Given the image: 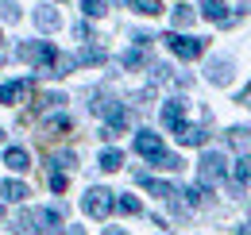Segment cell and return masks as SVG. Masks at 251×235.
Returning a JSON list of instances; mask_svg holds the SVG:
<instances>
[{
  "label": "cell",
  "mask_w": 251,
  "mask_h": 235,
  "mask_svg": "<svg viewBox=\"0 0 251 235\" xmlns=\"http://www.w3.org/2000/svg\"><path fill=\"white\" fill-rule=\"evenodd\" d=\"M20 232L24 235H58L62 232V220H58V212H47V208H39V212H24L20 216Z\"/></svg>",
  "instance_id": "6da1fadb"
},
{
  "label": "cell",
  "mask_w": 251,
  "mask_h": 235,
  "mask_svg": "<svg viewBox=\"0 0 251 235\" xmlns=\"http://www.w3.org/2000/svg\"><path fill=\"white\" fill-rule=\"evenodd\" d=\"M162 43H166V47H170L182 62H193V58H201V54H205V39H193V35L166 31V35H162Z\"/></svg>",
  "instance_id": "7a4b0ae2"
},
{
  "label": "cell",
  "mask_w": 251,
  "mask_h": 235,
  "mask_svg": "<svg viewBox=\"0 0 251 235\" xmlns=\"http://www.w3.org/2000/svg\"><path fill=\"white\" fill-rule=\"evenodd\" d=\"M81 208H85V216H93V220H104V216L116 208V193H108V189L93 185V189L81 197Z\"/></svg>",
  "instance_id": "3957f363"
},
{
  "label": "cell",
  "mask_w": 251,
  "mask_h": 235,
  "mask_svg": "<svg viewBox=\"0 0 251 235\" xmlns=\"http://www.w3.org/2000/svg\"><path fill=\"white\" fill-rule=\"evenodd\" d=\"M16 54H20V62H27V66H39L43 73H47V70L54 66V58H58V50H54L50 43H24Z\"/></svg>",
  "instance_id": "277c9868"
},
{
  "label": "cell",
  "mask_w": 251,
  "mask_h": 235,
  "mask_svg": "<svg viewBox=\"0 0 251 235\" xmlns=\"http://www.w3.org/2000/svg\"><path fill=\"white\" fill-rule=\"evenodd\" d=\"M224 170H228V162H224V154H217V150H205L201 162H197V174H201V185H205V189H213L220 177H224Z\"/></svg>",
  "instance_id": "5b68a950"
},
{
  "label": "cell",
  "mask_w": 251,
  "mask_h": 235,
  "mask_svg": "<svg viewBox=\"0 0 251 235\" xmlns=\"http://www.w3.org/2000/svg\"><path fill=\"white\" fill-rule=\"evenodd\" d=\"M201 16L213 20V24H220V27H232V24H236V16H228L224 0H201Z\"/></svg>",
  "instance_id": "8992f818"
},
{
  "label": "cell",
  "mask_w": 251,
  "mask_h": 235,
  "mask_svg": "<svg viewBox=\"0 0 251 235\" xmlns=\"http://www.w3.org/2000/svg\"><path fill=\"white\" fill-rule=\"evenodd\" d=\"M127 123H131V116H127V108H120V104H112V108H108V123H104V131H100V135H104V139H116V135L124 131Z\"/></svg>",
  "instance_id": "52a82bcc"
},
{
  "label": "cell",
  "mask_w": 251,
  "mask_h": 235,
  "mask_svg": "<svg viewBox=\"0 0 251 235\" xmlns=\"http://www.w3.org/2000/svg\"><path fill=\"white\" fill-rule=\"evenodd\" d=\"M135 154H143V158L155 162L158 154H162V139H158L155 131H139V135H135Z\"/></svg>",
  "instance_id": "ba28073f"
},
{
  "label": "cell",
  "mask_w": 251,
  "mask_h": 235,
  "mask_svg": "<svg viewBox=\"0 0 251 235\" xmlns=\"http://www.w3.org/2000/svg\"><path fill=\"white\" fill-rule=\"evenodd\" d=\"M162 123H166V127L178 135V131L186 127V104H182V100H170V104L162 108Z\"/></svg>",
  "instance_id": "9c48e42d"
},
{
  "label": "cell",
  "mask_w": 251,
  "mask_h": 235,
  "mask_svg": "<svg viewBox=\"0 0 251 235\" xmlns=\"http://www.w3.org/2000/svg\"><path fill=\"white\" fill-rule=\"evenodd\" d=\"M135 181L147 189V193H155V197H162V201H170V197H178V189L174 185H166V181H155V177H147V174H135Z\"/></svg>",
  "instance_id": "30bf717a"
},
{
  "label": "cell",
  "mask_w": 251,
  "mask_h": 235,
  "mask_svg": "<svg viewBox=\"0 0 251 235\" xmlns=\"http://www.w3.org/2000/svg\"><path fill=\"white\" fill-rule=\"evenodd\" d=\"M4 162H8L16 174L31 170V158H27V150H24V147H8V150H4Z\"/></svg>",
  "instance_id": "8fae6325"
},
{
  "label": "cell",
  "mask_w": 251,
  "mask_h": 235,
  "mask_svg": "<svg viewBox=\"0 0 251 235\" xmlns=\"http://www.w3.org/2000/svg\"><path fill=\"white\" fill-rule=\"evenodd\" d=\"M0 197L12 201V205H20V201H27V185L24 181H0Z\"/></svg>",
  "instance_id": "7c38bea8"
},
{
  "label": "cell",
  "mask_w": 251,
  "mask_h": 235,
  "mask_svg": "<svg viewBox=\"0 0 251 235\" xmlns=\"http://www.w3.org/2000/svg\"><path fill=\"white\" fill-rule=\"evenodd\" d=\"M35 27H39V31H58V27H62V20H58L54 8H39V12H35Z\"/></svg>",
  "instance_id": "4fadbf2b"
},
{
  "label": "cell",
  "mask_w": 251,
  "mask_h": 235,
  "mask_svg": "<svg viewBox=\"0 0 251 235\" xmlns=\"http://www.w3.org/2000/svg\"><path fill=\"white\" fill-rule=\"evenodd\" d=\"M205 139H209L205 127H182V131H178V143H182V147H205Z\"/></svg>",
  "instance_id": "5bb4252c"
},
{
  "label": "cell",
  "mask_w": 251,
  "mask_h": 235,
  "mask_svg": "<svg viewBox=\"0 0 251 235\" xmlns=\"http://www.w3.org/2000/svg\"><path fill=\"white\" fill-rule=\"evenodd\" d=\"M24 93H27L24 81H8V85H0V104H20Z\"/></svg>",
  "instance_id": "9a60e30c"
},
{
  "label": "cell",
  "mask_w": 251,
  "mask_h": 235,
  "mask_svg": "<svg viewBox=\"0 0 251 235\" xmlns=\"http://www.w3.org/2000/svg\"><path fill=\"white\" fill-rule=\"evenodd\" d=\"M228 77H232V62L228 58H217L209 66V81H217V85H228Z\"/></svg>",
  "instance_id": "2e32d148"
},
{
  "label": "cell",
  "mask_w": 251,
  "mask_h": 235,
  "mask_svg": "<svg viewBox=\"0 0 251 235\" xmlns=\"http://www.w3.org/2000/svg\"><path fill=\"white\" fill-rule=\"evenodd\" d=\"M120 166H124V154H120L116 147L100 150V170H104V174H112V170H120Z\"/></svg>",
  "instance_id": "e0dca14e"
},
{
  "label": "cell",
  "mask_w": 251,
  "mask_h": 235,
  "mask_svg": "<svg viewBox=\"0 0 251 235\" xmlns=\"http://www.w3.org/2000/svg\"><path fill=\"white\" fill-rule=\"evenodd\" d=\"M228 143L236 150H248L251 147V127H232V131H228Z\"/></svg>",
  "instance_id": "ac0fdd59"
},
{
  "label": "cell",
  "mask_w": 251,
  "mask_h": 235,
  "mask_svg": "<svg viewBox=\"0 0 251 235\" xmlns=\"http://www.w3.org/2000/svg\"><path fill=\"white\" fill-rule=\"evenodd\" d=\"M232 177H236V189L251 185V158H240V162H236V170H232Z\"/></svg>",
  "instance_id": "d6986e66"
},
{
  "label": "cell",
  "mask_w": 251,
  "mask_h": 235,
  "mask_svg": "<svg viewBox=\"0 0 251 235\" xmlns=\"http://www.w3.org/2000/svg\"><path fill=\"white\" fill-rule=\"evenodd\" d=\"M116 208H120L124 216H139V212H143V205H139V197H124V193H120V201H116Z\"/></svg>",
  "instance_id": "ffe728a7"
},
{
  "label": "cell",
  "mask_w": 251,
  "mask_h": 235,
  "mask_svg": "<svg viewBox=\"0 0 251 235\" xmlns=\"http://www.w3.org/2000/svg\"><path fill=\"white\" fill-rule=\"evenodd\" d=\"M143 62H147V54H143V47H131V50L124 54V70H139Z\"/></svg>",
  "instance_id": "44dd1931"
},
{
  "label": "cell",
  "mask_w": 251,
  "mask_h": 235,
  "mask_svg": "<svg viewBox=\"0 0 251 235\" xmlns=\"http://www.w3.org/2000/svg\"><path fill=\"white\" fill-rule=\"evenodd\" d=\"M104 8H108L104 0H81V12H85L89 20H100V16H104Z\"/></svg>",
  "instance_id": "7402d4cb"
},
{
  "label": "cell",
  "mask_w": 251,
  "mask_h": 235,
  "mask_svg": "<svg viewBox=\"0 0 251 235\" xmlns=\"http://www.w3.org/2000/svg\"><path fill=\"white\" fill-rule=\"evenodd\" d=\"M131 8H135V12H143V16H158V12H162V4H158V0H131Z\"/></svg>",
  "instance_id": "603a6c76"
},
{
  "label": "cell",
  "mask_w": 251,
  "mask_h": 235,
  "mask_svg": "<svg viewBox=\"0 0 251 235\" xmlns=\"http://www.w3.org/2000/svg\"><path fill=\"white\" fill-rule=\"evenodd\" d=\"M189 24H193V8L178 4V8H174V27H189Z\"/></svg>",
  "instance_id": "cb8c5ba5"
},
{
  "label": "cell",
  "mask_w": 251,
  "mask_h": 235,
  "mask_svg": "<svg viewBox=\"0 0 251 235\" xmlns=\"http://www.w3.org/2000/svg\"><path fill=\"white\" fill-rule=\"evenodd\" d=\"M77 66H97V62H104V50H85V54H74Z\"/></svg>",
  "instance_id": "d4e9b609"
},
{
  "label": "cell",
  "mask_w": 251,
  "mask_h": 235,
  "mask_svg": "<svg viewBox=\"0 0 251 235\" xmlns=\"http://www.w3.org/2000/svg\"><path fill=\"white\" fill-rule=\"evenodd\" d=\"M182 197H186L189 205H201V201H205V197H209V189H205V185H193V189H186V193H182Z\"/></svg>",
  "instance_id": "484cf974"
},
{
  "label": "cell",
  "mask_w": 251,
  "mask_h": 235,
  "mask_svg": "<svg viewBox=\"0 0 251 235\" xmlns=\"http://www.w3.org/2000/svg\"><path fill=\"white\" fill-rule=\"evenodd\" d=\"M74 162H77V158H74L70 150H62V154H54V158H50V166H74Z\"/></svg>",
  "instance_id": "4316f807"
},
{
  "label": "cell",
  "mask_w": 251,
  "mask_h": 235,
  "mask_svg": "<svg viewBox=\"0 0 251 235\" xmlns=\"http://www.w3.org/2000/svg\"><path fill=\"white\" fill-rule=\"evenodd\" d=\"M0 16H4V20H20V8H16V4H0Z\"/></svg>",
  "instance_id": "83f0119b"
},
{
  "label": "cell",
  "mask_w": 251,
  "mask_h": 235,
  "mask_svg": "<svg viewBox=\"0 0 251 235\" xmlns=\"http://www.w3.org/2000/svg\"><path fill=\"white\" fill-rule=\"evenodd\" d=\"M50 189H54V193H66V174H54V177H50Z\"/></svg>",
  "instance_id": "f1b7e54d"
},
{
  "label": "cell",
  "mask_w": 251,
  "mask_h": 235,
  "mask_svg": "<svg viewBox=\"0 0 251 235\" xmlns=\"http://www.w3.org/2000/svg\"><path fill=\"white\" fill-rule=\"evenodd\" d=\"M240 104H248V108H251V85L244 89V96H240Z\"/></svg>",
  "instance_id": "f546056e"
},
{
  "label": "cell",
  "mask_w": 251,
  "mask_h": 235,
  "mask_svg": "<svg viewBox=\"0 0 251 235\" xmlns=\"http://www.w3.org/2000/svg\"><path fill=\"white\" fill-rule=\"evenodd\" d=\"M240 235H251V224H244V228H240Z\"/></svg>",
  "instance_id": "4dcf8cb0"
},
{
  "label": "cell",
  "mask_w": 251,
  "mask_h": 235,
  "mask_svg": "<svg viewBox=\"0 0 251 235\" xmlns=\"http://www.w3.org/2000/svg\"><path fill=\"white\" fill-rule=\"evenodd\" d=\"M104 235H127V232H120V228H112V232H104Z\"/></svg>",
  "instance_id": "1f68e13d"
},
{
  "label": "cell",
  "mask_w": 251,
  "mask_h": 235,
  "mask_svg": "<svg viewBox=\"0 0 251 235\" xmlns=\"http://www.w3.org/2000/svg\"><path fill=\"white\" fill-rule=\"evenodd\" d=\"M0 220H4V208H0Z\"/></svg>",
  "instance_id": "d6a6232c"
},
{
  "label": "cell",
  "mask_w": 251,
  "mask_h": 235,
  "mask_svg": "<svg viewBox=\"0 0 251 235\" xmlns=\"http://www.w3.org/2000/svg\"><path fill=\"white\" fill-rule=\"evenodd\" d=\"M0 139H4V131H0Z\"/></svg>",
  "instance_id": "836d02e7"
}]
</instances>
